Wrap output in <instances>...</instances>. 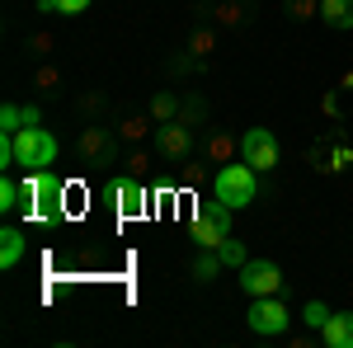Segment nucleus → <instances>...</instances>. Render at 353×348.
I'll return each instance as SVG.
<instances>
[{"label": "nucleus", "mask_w": 353, "mask_h": 348, "mask_svg": "<svg viewBox=\"0 0 353 348\" xmlns=\"http://www.w3.org/2000/svg\"><path fill=\"white\" fill-rule=\"evenodd\" d=\"M212 193H217L231 212H241V207H250V203L259 198V170L245 165V161L241 165H221L217 179H212Z\"/></svg>", "instance_id": "obj_1"}, {"label": "nucleus", "mask_w": 353, "mask_h": 348, "mask_svg": "<svg viewBox=\"0 0 353 348\" xmlns=\"http://www.w3.org/2000/svg\"><path fill=\"white\" fill-rule=\"evenodd\" d=\"M226 236H231V207L212 193V198H203V203H198V212H193L189 240L198 245V249H217Z\"/></svg>", "instance_id": "obj_2"}, {"label": "nucleus", "mask_w": 353, "mask_h": 348, "mask_svg": "<svg viewBox=\"0 0 353 348\" xmlns=\"http://www.w3.org/2000/svg\"><path fill=\"white\" fill-rule=\"evenodd\" d=\"M57 136L48 132V127H19L14 132V156H19V165L24 170H48V165L57 161Z\"/></svg>", "instance_id": "obj_3"}, {"label": "nucleus", "mask_w": 353, "mask_h": 348, "mask_svg": "<svg viewBox=\"0 0 353 348\" xmlns=\"http://www.w3.org/2000/svg\"><path fill=\"white\" fill-rule=\"evenodd\" d=\"M245 325H250L254 334L273 339V334H283V329L292 325V311H288L278 296H250V316H245Z\"/></svg>", "instance_id": "obj_4"}, {"label": "nucleus", "mask_w": 353, "mask_h": 348, "mask_svg": "<svg viewBox=\"0 0 353 348\" xmlns=\"http://www.w3.org/2000/svg\"><path fill=\"white\" fill-rule=\"evenodd\" d=\"M236 151H241V161H245V165H254L259 174H269L273 165H278V136H273L269 127H245V132H241V146H236Z\"/></svg>", "instance_id": "obj_5"}, {"label": "nucleus", "mask_w": 353, "mask_h": 348, "mask_svg": "<svg viewBox=\"0 0 353 348\" xmlns=\"http://www.w3.org/2000/svg\"><path fill=\"white\" fill-rule=\"evenodd\" d=\"M241 292L245 296H278L283 292V268L273 264V259H245Z\"/></svg>", "instance_id": "obj_6"}, {"label": "nucleus", "mask_w": 353, "mask_h": 348, "mask_svg": "<svg viewBox=\"0 0 353 348\" xmlns=\"http://www.w3.org/2000/svg\"><path fill=\"white\" fill-rule=\"evenodd\" d=\"M156 146H161L165 161H184V156L193 151V127L184 123V118H170V123L156 127Z\"/></svg>", "instance_id": "obj_7"}, {"label": "nucleus", "mask_w": 353, "mask_h": 348, "mask_svg": "<svg viewBox=\"0 0 353 348\" xmlns=\"http://www.w3.org/2000/svg\"><path fill=\"white\" fill-rule=\"evenodd\" d=\"M113 203H118V216H146L151 193H146V184H141V174H123V179H118V193H113Z\"/></svg>", "instance_id": "obj_8"}, {"label": "nucleus", "mask_w": 353, "mask_h": 348, "mask_svg": "<svg viewBox=\"0 0 353 348\" xmlns=\"http://www.w3.org/2000/svg\"><path fill=\"white\" fill-rule=\"evenodd\" d=\"M76 151H81V161L85 165H109L113 161V136L99 127V123H90V127H81V141H76Z\"/></svg>", "instance_id": "obj_9"}, {"label": "nucleus", "mask_w": 353, "mask_h": 348, "mask_svg": "<svg viewBox=\"0 0 353 348\" xmlns=\"http://www.w3.org/2000/svg\"><path fill=\"white\" fill-rule=\"evenodd\" d=\"M19 184H24L28 207H33V203H52V198H61V193H66V184L57 179L52 170H28V174L19 179ZM28 207H24V212H28Z\"/></svg>", "instance_id": "obj_10"}, {"label": "nucleus", "mask_w": 353, "mask_h": 348, "mask_svg": "<svg viewBox=\"0 0 353 348\" xmlns=\"http://www.w3.org/2000/svg\"><path fill=\"white\" fill-rule=\"evenodd\" d=\"M24 249H28V236L19 226H5V231H0V268H5V273L24 264Z\"/></svg>", "instance_id": "obj_11"}, {"label": "nucleus", "mask_w": 353, "mask_h": 348, "mask_svg": "<svg viewBox=\"0 0 353 348\" xmlns=\"http://www.w3.org/2000/svg\"><path fill=\"white\" fill-rule=\"evenodd\" d=\"M321 339H325V348H353V311H334L321 329Z\"/></svg>", "instance_id": "obj_12"}, {"label": "nucleus", "mask_w": 353, "mask_h": 348, "mask_svg": "<svg viewBox=\"0 0 353 348\" xmlns=\"http://www.w3.org/2000/svg\"><path fill=\"white\" fill-rule=\"evenodd\" d=\"M24 207H28V198H24V184L5 174V179H0V212H5V216H14V212H24Z\"/></svg>", "instance_id": "obj_13"}, {"label": "nucleus", "mask_w": 353, "mask_h": 348, "mask_svg": "<svg viewBox=\"0 0 353 348\" xmlns=\"http://www.w3.org/2000/svg\"><path fill=\"white\" fill-rule=\"evenodd\" d=\"M321 19L330 28H353V0H321Z\"/></svg>", "instance_id": "obj_14"}, {"label": "nucleus", "mask_w": 353, "mask_h": 348, "mask_svg": "<svg viewBox=\"0 0 353 348\" xmlns=\"http://www.w3.org/2000/svg\"><path fill=\"white\" fill-rule=\"evenodd\" d=\"M221 268H226V264H221V254H217V249H203V254L193 259L189 273H193V283H217V273H221Z\"/></svg>", "instance_id": "obj_15"}, {"label": "nucleus", "mask_w": 353, "mask_h": 348, "mask_svg": "<svg viewBox=\"0 0 353 348\" xmlns=\"http://www.w3.org/2000/svg\"><path fill=\"white\" fill-rule=\"evenodd\" d=\"M349 161H353V146L344 141V136H334V141H330V156H325V165H321V170L339 174V170H349Z\"/></svg>", "instance_id": "obj_16"}, {"label": "nucleus", "mask_w": 353, "mask_h": 348, "mask_svg": "<svg viewBox=\"0 0 353 348\" xmlns=\"http://www.w3.org/2000/svg\"><path fill=\"white\" fill-rule=\"evenodd\" d=\"M90 5L94 0H38V14H66L71 19V14H85Z\"/></svg>", "instance_id": "obj_17"}, {"label": "nucleus", "mask_w": 353, "mask_h": 348, "mask_svg": "<svg viewBox=\"0 0 353 348\" xmlns=\"http://www.w3.org/2000/svg\"><path fill=\"white\" fill-rule=\"evenodd\" d=\"M151 118H156V123L179 118V94H174V90H161V94H156V104H151Z\"/></svg>", "instance_id": "obj_18"}, {"label": "nucleus", "mask_w": 353, "mask_h": 348, "mask_svg": "<svg viewBox=\"0 0 353 348\" xmlns=\"http://www.w3.org/2000/svg\"><path fill=\"white\" fill-rule=\"evenodd\" d=\"M217 254H221V264H226V268H245V259H250V249H245L241 240H231V236L217 245Z\"/></svg>", "instance_id": "obj_19"}, {"label": "nucleus", "mask_w": 353, "mask_h": 348, "mask_svg": "<svg viewBox=\"0 0 353 348\" xmlns=\"http://www.w3.org/2000/svg\"><path fill=\"white\" fill-rule=\"evenodd\" d=\"M212 48H217V28H193V38H189V48H184V52L208 57Z\"/></svg>", "instance_id": "obj_20"}, {"label": "nucleus", "mask_w": 353, "mask_h": 348, "mask_svg": "<svg viewBox=\"0 0 353 348\" xmlns=\"http://www.w3.org/2000/svg\"><path fill=\"white\" fill-rule=\"evenodd\" d=\"M330 316H334V311H330L325 301H306V306H301V320L311 325V329H325V320Z\"/></svg>", "instance_id": "obj_21"}, {"label": "nucleus", "mask_w": 353, "mask_h": 348, "mask_svg": "<svg viewBox=\"0 0 353 348\" xmlns=\"http://www.w3.org/2000/svg\"><path fill=\"white\" fill-rule=\"evenodd\" d=\"M212 19H217L221 28H236V24L245 19V10H241V5H231V0H226V5H217V14H212Z\"/></svg>", "instance_id": "obj_22"}, {"label": "nucleus", "mask_w": 353, "mask_h": 348, "mask_svg": "<svg viewBox=\"0 0 353 348\" xmlns=\"http://www.w3.org/2000/svg\"><path fill=\"white\" fill-rule=\"evenodd\" d=\"M288 14L292 19H316L321 14V0H288Z\"/></svg>", "instance_id": "obj_23"}, {"label": "nucleus", "mask_w": 353, "mask_h": 348, "mask_svg": "<svg viewBox=\"0 0 353 348\" xmlns=\"http://www.w3.org/2000/svg\"><path fill=\"white\" fill-rule=\"evenodd\" d=\"M24 127V118H19V104H5L0 108V132H19Z\"/></svg>", "instance_id": "obj_24"}, {"label": "nucleus", "mask_w": 353, "mask_h": 348, "mask_svg": "<svg viewBox=\"0 0 353 348\" xmlns=\"http://www.w3.org/2000/svg\"><path fill=\"white\" fill-rule=\"evenodd\" d=\"M19 118H24V127H38V123H43V108L38 104H19Z\"/></svg>", "instance_id": "obj_25"}, {"label": "nucleus", "mask_w": 353, "mask_h": 348, "mask_svg": "<svg viewBox=\"0 0 353 348\" xmlns=\"http://www.w3.org/2000/svg\"><path fill=\"white\" fill-rule=\"evenodd\" d=\"M118 132L128 136V141H137V136L146 132V123H141V118H128V123H123V127H118Z\"/></svg>", "instance_id": "obj_26"}, {"label": "nucleus", "mask_w": 353, "mask_h": 348, "mask_svg": "<svg viewBox=\"0 0 353 348\" xmlns=\"http://www.w3.org/2000/svg\"><path fill=\"white\" fill-rule=\"evenodd\" d=\"M81 108H85V113H99V108H104V94H94V90L81 94Z\"/></svg>", "instance_id": "obj_27"}, {"label": "nucleus", "mask_w": 353, "mask_h": 348, "mask_svg": "<svg viewBox=\"0 0 353 348\" xmlns=\"http://www.w3.org/2000/svg\"><path fill=\"white\" fill-rule=\"evenodd\" d=\"M321 113H330V118H339V94H325V99H321Z\"/></svg>", "instance_id": "obj_28"}, {"label": "nucleus", "mask_w": 353, "mask_h": 348, "mask_svg": "<svg viewBox=\"0 0 353 348\" xmlns=\"http://www.w3.org/2000/svg\"><path fill=\"white\" fill-rule=\"evenodd\" d=\"M38 85H43V90H52V85H57V71H52V66H43V71H38Z\"/></svg>", "instance_id": "obj_29"}, {"label": "nucleus", "mask_w": 353, "mask_h": 348, "mask_svg": "<svg viewBox=\"0 0 353 348\" xmlns=\"http://www.w3.org/2000/svg\"><path fill=\"white\" fill-rule=\"evenodd\" d=\"M344 90H353V71H344Z\"/></svg>", "instance_id": "obj_30"}]
</instances>
